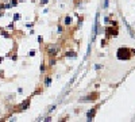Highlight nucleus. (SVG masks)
Masks as SVG:
<instances>
[{
    "label": "nucleus",
    "mask_w": 135,
    "mask_h": 122,
    "mask_svg": "<svg viewBox=\"0 0 135 122\" xmlns=\"http://www.w3.org/2000/svg\"><path fill=\"white\" fill-rule=\"evenodd\" d=\"M2 35H3V37H7V38H11V35H9L7 31H2Z\"/></svg>",
    "instance_id": "16"
},
{
    "label": "nucleus",
    "mask_w": 135,
    "mask_h": 122,
    "mask_svg": "<svg viewBox=\"0 0 135 122\" xmlns=\"http://www.w3.org/2000/svg\"><path fill=\"white\" fill-rule=\"evenodd\" d=\"M99 96H100V92H99V91H95V92H92V94H88L86 96H83L78 102H80V103H85V102H95V100H97V99H99Z\"/></svg>",
    "instance_id": "4"
},
{
    "label": "nucleus",
    "mask_w": 135,
    "mask_h": 122,
    "mask_svg": "<svg viewBox=\"0 0 135 122\" xmlns=\"http://www.w3.org/2000/svg\"><path fill=\"white\" fill-rule=\"evenodd\" d=\"M9 4H11V7H16L18 6V0H11V3H9Z\"/></svg>",
    "instance_id": "15"
},
{
    "label": "nucleus",
    "mask_w": 135,
    "mask_h": 122,
    "mask_svg": "<svg viewBox=\"0 0 135 122\" xmlns=\"http://www.w3.org/2000/svg\"><path fill=\"white\" fill-rule=\"evenodd\" d=\"M0 113H2V111H0Z\"/></svg>",
    "instance_id": "31"
},
{
    "label": "nucleus",
    "mask_w": 135,
    "mask_h": 122,
    "mask_svg": "<svg viewBox=\"0 0 135 122\" xmlns=\"http://www.w3.org/2000/svg\"><path fill=\"white\" fill-rule=\"evenodd\" d=\"M42 41H43L42 37H38V42H41V44H42Z\"/></svg>",
    "instance_id": "27"
},
{
    "label": "nucleus",
    "mask_w": 135,
    "mask_h": 122,
    "mask_svg": "<svg viewBox=\"0 0 135 122\" xmlns=\"http://www.w3.org/2000/svg\"><path fill=\"white\" fill-rule=\"evenodd\" d=\"M30 102H31V98H27V99H25L20 105H19V110L23 111V110H27L28 107H30Z\"/></svg>",
    "instance_id": "6"
},
{
    "label": "nucleus",
    "mask_w": 135,
    "mask_h": 122,
    "mask_svg": "<svg viewBox=\"0 0 135 122\" xmlns=\"http://www.w3.org/2000/svg\"><path fill=\"white\" fill-rule=\"evenodd\" d=\"M55 64H57V57H49V60H47V63H46L47 68H53Z\"/></svg>",
    "instance_id": "8"
},
{
    "label": "nucleus",
    "mask_w": 135,
    "mask_h": 122,
    "mask_svg": "<svg viewBox=\"0 0 135 122\" xmlns=\"http://www.w3.org/2000/svg\"><path fill=\"white\" fill-rule=\"evenodd\" d=\"M2 61H3V57H0V64H2Z\"/></svg>",
    "instance_id": "29"
},
{
    "label": "nucleus",
    "mask_w": 135,
    "mask_h": 122,
    "mask_svg": "<svg viewBox=\"0 0 135 122\" xmlns=\"http://www.w3.org/2000/svg\"><path fill=\"white\" fill-rule=\"evenodd\" d=\"M54 110H55V105H53V106H50V107H49V113H53Z\"/></svg>",
    "instance_id": "18"
},
{
    "label": "nucleus",
    "mask_w": 135,
    "mask_h": 122,
    "mask_svg": "<svg viewBox=\"0 0 135 122\" xmlns=\"http://www.w3.org/2000/svg\"><path fill=\"white\" fill-rule=\"evenodd\" d=\"M105 45H107V41H105V39H101V46H103V48H104Z\"/></svg>",
    "instance_id": "23"
},
{
    "label": "nucleus",
    "mask_w": 135,
    "mask_h": 122,
    "mask_svg": "<svg viewBox=\"0 0 135 122\" xmlns=\"http://www.w3.org/2000/svg\"><path fill=\"white\" fill-rule=\"evenodd\" d=\"M61 52V45L60 44H47L45 46V53L47 57H57Z\"/></svg>",
    "instance_id": "2"
},
{
    "label": "nucleus",
    "mask_w": 135,
    "mask_h": 122,
    "mask_svg": "<svg viewBox=\"0 0 135 122\" xmlns=\"http://www.w3.org/2000/svg\"><path fill=\"white\" fill-rule=\"evenodd\" d=\"M64 57H68V58H69V57L76 58V57H77V53H76L74 50H66L65 53H64Z\"/></svg>",
    "instance_id": "9"
},
{
    "label": "nucleus",
    "mask_w": 135,
    "mask_h": 122,
    "mask_svg": "<svg viewBox=\"0 0 135 122\" xmlns=\"http://www.w3.org/2000/svg\"><path fill=\"white\" fill-rule=\"evenodd\" d=\"M28 56H30V57H34V56H35V50H31L30 53H28Z\"/></svg>",
    "instance_id": "22"
},
{
    "label": "nucleus",
    "mask_w": 135,
    "mask_h": 122,
    "mask_svg": "<svg viewBox=\"0 0 135 122\" xmlns=\"http://www.w3.org/2000/svg\"><path fill=\"white\" fill-rule=\"evenodd\" d=\"M55 2H58V0H55Z\"/></svg>",
    "instance_id": "30"
},
{
    "label": "nucleus",
    "mask_w": 135,
    "mask_h": 122,
    "mask_svg": "<svg viewBox=\"0 0 135 122\" xmlns=\"http://www.w3.org/2000/svg\"><path fill=\"white\" fill-rule=\"evenodd\" d=\"M101 68H103V65H101V64H96V65H95V69H96V71H99V69H101Z\"/></svg>",
    "instance_id": "17"
},
{
    "label": "nucleus",
    "mask_w": 135,
    "mask_h": 122,
    "mask_svg": "<svg viewBox=\"0 0 135 122\" xmlns=\"http://www.w3.org/2000/svg\"><path fill=\"white\" fill-rule=\"evenodd\" d=\"M83 21H84V18L80 16V18H78V25H77V29H80V27H81V25H83Z\"/></svg>",
    "instance_id": "14"
},
{
    "label": "nucleus",
    "mask_w": 135,
    "mask_h": 122,
    "mask_svg": "<svg viewBox=\"0 0 135 122\" xmlns=\"http://www.w3.org/2000/svg\"><path fill=\"white\" fill-rule=\"evenodd\" d=\"M135 56V49H130L126 46H122L116 50V58L120 61H128Z\"/></svg>",
    "instance_id": "1"
},
{
    "label": "nucleus",
    "mask_w": 135,
    "mask_h": 122,
    "mask_svg": "<svg viewBox=\"0 0 135 122\" xmlns=\"http://www.w3.org/2000/svg\"><path fill=\"white\" fill-rule=\"evenodd\" d=\"M108 6H109V0H104V2H103V6H101V7H103V10H107Z\"/></svg>",
    "instance_id": "13"
},
{
    "label": "nucleus",
    "mask_w": 135,
    "mask_h": 122,
    "mask_svg": "<svg viewBox=\"0 0 135 122\" xmlns=\"http://www.w3.org/2000/svg\"><path fill=\"white\" fill-rule=\"evenodd\" d=\"M108 22H109V16H104V22H103V23L108 25Z\"/></svg>",
    "instance_id": "19"
},
{
    "label": "nucleus",
    "mask_w": 135,
    "mask_h": 122,
    "mask_svg": "<svg viewBox=\"0 0 135 122\" xmlns=\"http://www.w3.org/2000/svg\"><path fill=\"white\" fill-rule=\"evenodd\" d=\"M72 25H73V16H72V15H66L64 18V26L70 27Z\"/></svg>",
    "instance_id": "7"
},
{
    "label": "nucleus",
    "mask_w": 135,
    "mask_h": 122,
    "mask_svg": "<svg viewBox=\"0 0 135 122\" xmlns=\"http://www.w3.org/2000/svg\"><path fill=\"white\" fill-rule=\"evenodd\" d=\"M97 109L99 107L97 106H95V107H92L88 113H86V121L88 122H91V121H93L95 119V117H96V113H97Z\"/></svg>",
    "instance_id": "5"
},
{
    "label": "nucleus",
    "mask_w": 135,
    "mask_h": 122,
    "mask_svg": "<svg viewBox=\"0 0 135 122\" xmlns=\"http://www.w3.org/2000/svg\"><path fill=\"white\" fill-rule=\"evenodd\" d=\"M50 0H41V6H45V4H47Z\"/></svg>",
    "instance_id": "20"
},
{
    "label": "nucleus",
    "mask_w": 135,
    "mask_h": 122,
    "mask_svg": "<svg viewBox=\"0 0 135 122\" xmlns=\"http://www.w3.org/2000/svg\"><path fill=\"white\" fill-rule=\"evenodd\" d=\"M19 18H20V15H19V14H15V15H14V21H18Z\"/></svg>",
    "instance_id": "21"
},
{
    "label": "nucleus",
    "mask_w": 135,
    "mask_h": 122,
    "mask_svg": "<svg viewBox=\"0 0 135 122\" xmlns=\"http://www.w3.org/2000/svg\"><path fill=\"white\" fill-rule=\"evenodd\" d=\"M50 84H51V77H50V76H46V77H45V83H43V86H45V87H50Z\"/></svg>",
    "instance_id": "10"
},
{
    "label": "nucleus",
    "mask_w": 135,
    "mask_h": 122,
    "mask_svg": "<svg viewBox=\"0 0 135 122\" xmlns=\"http://www.w3.org/2000/svg\"><path fill=\"white\" fill-rule=\"evenodd\" d=\"M3 2H4V3H8V2H9V0H3Z\"/></svg>",
    "instance_id": "28"
},
{
    "label": "nucleus",
    "mask_w": 135,
    "mask_h": 122,
    "mask_svg": "<svg viewBox=\"0 0 135 122\" xmlns=\"http://www.w3.org/2000/svg\"><path fill=\"white\" fill-rule=\"evenodd\" d=\"M105 33V37L107 38H116V37L119 35V29H118V26H107L105 29L103 30Z\"/></svg>",
    "instance_id": "3"
},
{
    "label": "nucleus",
    "mask_w": 135,
    "mask_h": 122,
    "mask_svg": "<svg viewBox=\"0 0 135 122\" xmlns=\"http://www.w3.org/2000/svg\"><path fill=\"white\" fill-rule=\"evenodd\" d=\"M46 68H47V65H46V63L45 61H42V64H41V73H43L46 71Z\"/></svg>",
    "instance_id": "12"
},
{
    "label": "nucleus",
    "mask_w": 135,
    "mask_h": 122,
    "mask_svg": "<svg viewBox=\"0 0 135 122\" xmlns=\"http://www.w3.org/2000/svg\"><path fill=\"white\" fill-rule=\"evenodd\" d=\"M55 33H57L58 35H62V34H64V27L58 25V26H57V30H55Z\"/></svg>",
    "instance_id": "11"
},
{
    "label": "nucleus",
    "mask_w": 135,
    "mask_h": 122,
    "mask_svg": "<svg viewBox=\"0 0 135 122\" xmlns=\"http://www.w3.org/2000/svg\"><path fill=\"white\" fill-rule=\"evenodd\" d=\"M42 121H46V122H49V121H51V118H50V115L49 117H46L45 119H42Z\"/></svg>",
    "instance_id": "25"
},
{
    "label": "nucleus",
    "mask_w": 135,
    "mask_h": 122,
    "mask_svg": "<svg viewBox=\"0 0 135 122\" xmlns=\"http://www.w3.org/2000/svg\"><path fill=\"white\" fill-rule=\"evenodd\" d=\"M34 25H32V23H28V25H27V23H26V27H30V29H31V27H32Z\"/></svg>",
    "instance_id": "26"
},
{
    "label": "nucleus",
    "mask_w": 135,
    "mask_h": 122,
    "mask_svg": "<svg viewBox=\"0 0 135 122\" xmlns=\"http://www.w3.org/2000/svg\"><path fill=\"white\" fill-rule=\"evenodd\" d=\"M11 58H12V61H16V60H18V56H16V54H14Z\"/></svg>",
    "instance_id": "24"
}]
</instances>
